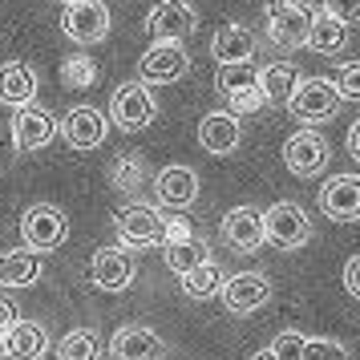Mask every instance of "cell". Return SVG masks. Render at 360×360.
<instances>
[{
  "instance_id": "4316f807",
  "label": "cell",
  "mask_w": 360,
  "mask_h": 360,
  "mask_svg": "<svg viewBox=\"0 0 360 360\" xmlns=\"http://www.w3.org/2000/svg\"><path fill=\"white\" fill-rule=\"evenodd\" d=\"M162 255H166V267H170L174 276H182V271H191V267H198V263L211 259L207 243H202V239H195V235L174 239V243H162Z\"/></svg>"
},
{
  "instance_id": "cb8c5ba5",
  "label": "cell",
  "mask_w": 360,
  "mask_h": 360,
  "mask_svg": "<svg viewBox=\"0 0 360 360\" xmlns=\"http://www.w3.org/2000/svg\"><path fill=\"white\" fill-rule=\"evenodd\" d=\"M348 45V25L332 13H311L308 25V49L320 53V57H336V53Z\"/></svg>"
},
{
  "instance_id": "5bb4252c",
  "label": "cell",
  "mask_w": 360,
  "mask_h": 360,
  "mask_svg": "<svg viewBox=\"0 0 360 360\" xmlns=\"http://www.w3.org/2000/svg\"><path fill=\"white\" fill-rule=\"evenodd\" d=\"M154 195H158V202L170 207V211H186V207H195V198H198L195 166H182V162L162 166L158 179H154Z\"/></svg>"
},
{
  "instance_id": "f1b7e54d",
  "label": "cell",
  "mask_w": 360,
  "mask_h": 360,
  "mask_svg": "<svg viewBox=\"0 0 360 360\" xmlns=\"http://www.w3.org/2000/svg\"><path fill=\"white\" fill-rule=\"evenodd\" d=\"M101 356V340L94 328H73L65 340L57 344V360H98Z\"/></svg>"
},
{
  "instance_id": "30bf717a",
  "label": "cell",
  "mask_w": 360,
  "mask_h": 360,
  "mask_svg": "<svg viewBox=\"0 0 360 360\" xmlns=\"http://www.w3.org/2000/svg\"><path fill=\"white\" fill-rule=\"evenodd\" d=\"M57 117L49 114V110H41V105H17V114H13V122H8V134H13V146L20 150V154H33V150H45L57 138Z\"/></svg>"
},
{
  "instance_id": "d4e9b609",
  "label": "cell",
  "mask_w": 360,
  "mask_h": 360,
  "mask_svg": "<svg viewBox=\"0 0 360 360\" xmlns=\"http://www.w3.org/2000/svg\"><path fill=\"white\" fill-rule=\"evenodd\" d=\"M259 85H263V98L271 101V105H288V98L300 85V69L292 61H271V65L259 69Z\"/></svg>"
},
{
  "instance_id": "8d00e7d4",
  "label": "cell",
  "mask_w": 360,
  "mask_h": 360,
  "mask_svg": "<svg viewBox=\"0 0 360 360\" xmlns=\"http://www.w3.org/2000/svg\"><path fill=\"white\" fill-rule=\"evenodd\" d=\"M17 324V304L8 300V295H0V336H4V328Z\"/></svg>"
},
{
  "instance_id": "2e32d148",
  "label": "cell",
  "mask_w": 360,
  "mask_h": 360,
  "mask_svg": "<svg viewBox=\"0 0 360 360\" xmlns=\"http://www.w3.org/2000/svg\"><path fill=\"white\" fill-rule=\"evenodd\" d=\"M243 142V126H239V114L231 110H211V114L198 122V146L207 154H235Z\"/></svg>"
},
{
  "instance_id": "ba28073f",
  "label": "cell",
  "mask_w": 360,
  "mask_h": 360,
  "mask_svg": "<svg viewBox=\"0 0 360 360\" xmlns=\"http://www.w3.org/2000/svg\"><path fill=\"white\" fill-rule=\"evenodd\" d=\"M20 235H25V243L33 251L49 255V251H57L69 239V219L65 211H57L49 202H37V207H29L20 214Z\"/></svg>"
},
{
  "instance_id": "8fae6325",
  "label": "cell",
  "mask_w": 360,
  "mask_h": 360,
  "mask_svg": "<svg viewBox=\"0 0 360 360\" xmlns=\"http://www.w3.org/2000/svg\"><path fill=\"white\" fill-rule=\"evenodd\" d=\"M328 158H332V150H328L324 134H316L311 126L295 130L292 138L283 142V162H288V170L300 174V179H316L328 166Z\"/></svg>"
},
{
  "instance_id": "ffe728a7",
  "label": "cell",
  "mask_w": 360,
  "mask_h": 360,
  "mask_svg": "<svg viewBox=\"0 0 360 360\" xmlns=\"http://www.w3.org/2000/svg\"><path fill=\"white\" fill-rule=\"evenodd\" d=\"M0 344H4V356L8 360H41L49 352V332L37 320H20L17 316V324L4 328Z\"/></svg>"
},
{
  "instance_id": "74e56055",
  "label": "cell",
  "mask_w": 360,
  "mask_h": 360,
  "mask_svg": "<svg viewBox=\"0 0 360 360\" xmlns=\"http://www.w3.org/2000/svg\"><path fill=\"white\" fill-rule=\"evenodd\" d=\"M186 235H191V223H186V219H166V243L186 239Z\"/></svg>"
},
{
  "instance_id": "83f0119b",
  "label": "cell",
  "mask_w": 360,
  "mask_h": 360,
  "mask_svg": "<svg viewBox=\"0 0 360 360\" xmlns=\"http://www.w3.org/2000/svg\"><path fill=\"white\" fill-rule=\"evenodd\" d=\"M110 182L122 195H138L146 186V162L138 154H117L114 162H110Z\"/></svg>"
},
{
  "instance_id": "4fadbf2b",
  "label": "cell",
  "mask_w": 360,
  "mask_h": 360,
  "mask_svg": "<svg viewBox=\"0 0 360 360\" xmlns=\"http://www.w3.org/2000/svg\"><path fill=\"white\" fill-rule=\"evenodd\" d=\"M320 211L332 223H356L360 219V179L356 174H336L320 186Z\"/></svg>"
},
{
  "instance_id": "277c9868",
  "label": "cell",
  "mask_w": 360,
  "mask_h": 360,
  "mask_svg": "<svg viewBox=\"0 0 360 360\" xmlns=\"http://www.w3.org/2000/svg\"><path fill=\"white\" fill-rule=\"evenodd\" d=\"M110 117H114L117 130L126 134H138L146 130L150 122L158 117V101L150 94L146 82H126L114 89V98H110Z\"/></svg>"
},
{
  "instance_id": "7402d4cb",
  "label": "cell",
  "mask_w": 360,
  "mask_h": 360,
  "mask_svg": "<svg viewBox=\"0 0 360 360\" xmlns=\"http://www.w3.org/2000/svg\"><path fill=\"white\" fill-rule=\"evenodd\" d=\"M37 101V69L25 61H4L0 65V105H29Z\"/></svg>"
},
{
  "instance_id": "ac0fdd59",
  "label": "cell",
  "mask_w": 360,
  "mask_h": 360,
  "mask_svg": "<svg viewBox=\"0 0 360 360\" xmlns=\"http://www.w3.org/2000/svg\"><path fill=\"white\" fill-rule=\"evenodd\" d=\"M89 276L101 292H126L134 283V259L126 247H101L94 263H89Z\"/></svg>"
},
{
  "instance_id": "7a4b0ae2",
  "label": "cell",
  "mask_w": 360,
  "mask_h": 360,
  "mask_svg": "<svg viewBox=\"0 0 360 360\" xmlns=\"http://www.w3.org/2000/svg\"><path fill=\"white\" fill-rule=\"evenodd\" d=\"M316 235L311 231V219L304 214L300 202H271L267 211H263V239L279 251H295V247H304Z\"/></svg>"
},
{
  "instance_id": "9c48e42d",
  "label": "cell",
  "mask_w": 360,
  "mask_h": 360,
  "mask_svg": "<svg viewBox=\"0 0 360 360\" xmlns=\"http://www.w3.org/2000/svg\"><path fill=\"white\" fill-rule=\"evenodd\" d=\"M219 300H223V308L231 316H251V311L271 304V279L259 276V271H239V276L223 279Z\"/></svg>"
},
{
  "instance_id": "60d3db41",
  "label": "cell",
  "mask_w": 360,
  "mask_h": 360,
  "mask_svg": "<svg viewBox=\"0 0 360 360\" xmlns=\"http://www.w3.org/2000/svg\"><path fill=\"white\" fill-rule=\"evenodd\" d=\"M65 4H69V0H65Z\"/></svg>"
},
{
  "instance_id": "603a6c76",
  "label": "cell",
  "mask_w": 360,
  "mask_h": 360,
  "mask_svg": "<svg viewBox=\"0 0 360 360\" xmlns=\"http://www.w3.org/2000/svg\"><path fill=\"white\" fill-rule=\"evenodd\" d=\"M211 57L219 65H235V61H251L255 57V33L247 25H223L211 37Z\"/></svg>"
},
{
  "instance_id": "52a82bcc",
  "label": "cell",
  "mask_w": 360,
  "mask_h": 360,
  "mask_svg": "<svg viewBox=\"0 0 360 360\" xmlns=\"http://www.w3.org/2000/svg\"><path fill=\"white\" fill-rule=\"evenodd\" d=\"M311 8L300 0H271L267 4V37L279 49H304L308 45Z\"/></svg>"
},
{
  "instance_id": "4dcf8cb0",
  "label": "cell",
  "mask_w": 360,
  "mask_h": 360,
  "mask_svg": "<svg viewBox=\"0 0 360 360\" xmlns=\"http://www.w3.org/2000/svg\"><path fill=\"white\" fill-rule=\"evenodd\" d=\"M223 101L231 105V114H259L263 105H267L259 82H251V85H243V89H235V94H227Z\"/></svg>"
},
{
  "instance_id": "d590c367",
  "label": "cell",
  "mask_w": 360,
  "mask_h": 360,
  "mask_svg": "<svg viewBox=\"0 0 360 360\" xmlns=\"http://www.w3.org/2000/svg\"><path fill=\"white\" fill-rule=\"evenodd\" d=\"M344 292L352 295V300H360V255H352V259L344 263Z\"/></svg>"
},
{
  "instance_id": "8992f818",
  "label": "cell",
  "mask_w": 360,
  "mask_h": 360,
  "mask_svg": "<svg viewBox=\"0 0 360 360\" xmlns=\"http://www.w3.org/2000/svg\"><path fill=\"white\" fill-rule=\"evenodd\" d=\"M186 73H191V57L182 49V41H154L138 61V82L146 85H174Z\"/></svg>"
},
{
  "instance_id": "484cf974",
  "label": "cell",
  "mask_w": 360,
  "mask_h": 360,
  "mask_svg": "<svg viewBox=\"0 0 360 360\" xmlns=\"http://www.w3.org/2000/svg\"><path fill=\"white\" fill-rule=\"evenodd\" d=\"M179 283L191 300H211V295H219V288H223V267L214 259H207V263H198V267H191V271H182Z\"/></svg>"
},
{
  "instance_id": "e0dca14e",
  "label": "cell",
  "mask_w": 360,
  "mask_h": 360,
  "mask_svg": "<svg viewBox=\"0 0 360 360\" xmlns=\"http://www.w3.org/2000/svg\"><path fill=\"white\" fill-rule=\"evenodd\" d=\"M61 134H65V142L73 150H98L101 142H105V134H110V122H105V114L94 110V105H77V110L65 114Z\"/></svg>"
},
{
  "instance_id": "6da1fadb",
  "label": "cell",
  "mask_w": 360,
  "mask_h": 360,
  "mask_svg": "<svg viewBox=\"0 0 360 360\" xmlns=\"http://www.w3.org/2000/svg\"><path fill=\"white\" fill-rule=\"evenodd\" d=\"M114 231L117 243L126 251H146V247H162L166 243V219L146 202H130L114 214Z\"/></svg>"
},
{
  "instance_id": "44dd1931",
  "label": "cell",
  "mask_w": 360,
  "mask_h": 360,
  "mask_svg": "<svg viewBox=\"0 0 360 360\" xmlns=\"http://www.w3.org/2000/svg\"><path fill=\"white\" fill-rule=\"evenodd\" d=\"M45 267H41V251L25 247V251H0V288H33L41 283Z\"/></svg>"
},
{
  "instance_id": "d6986e66",
  "label": "cell",
  "mask_w": 360,
  "mask_h": 360,
  "mask_svg": "<svg viewBox=\"0 0 360 360\" xmlns=\"http://www.w3.org/2000/svg\"><path fill=\"white\" fill-rule=\"evenodd\" d=\"M223 239H227L235 251H243V255H251V251H259L267 239H263V214L255 211V207H235V211L223 214Z\"/></svg>"
},
{
  "instance_id": "d6a6232c",
  "label": "cell",
  "mask_w": 360,
  "mask_h": 360,
  "mask_svg": "<svg viewBox=\"0 0 360 360\" xmlns=\"http://www.w3.org/2000/svg\"><path fill=\"white\" fill-rule=\"evenodd\" d=\"M304 360H348V348L328 336H308L304 340Z\"/></svg>"
},
{
  "instance_id": "1f68e13d",
  "label": "cell",
  "mask_w": 360,
  "mask_h": 360,
  "mask_svg": "<svg viewBox=\"0 0 360 360\" xmlns=\"http://www.w3.org/2000/svg\"><path fill=\"white\" fill-rule=\"evenodd\" d=\"M332 85H336L340 101H360V61H344V65L336 69Z\"/></svg>"
},
{
  "instance_id": "5b68a950",
  "label": "cell",
  "mask_w": 360,
  "mask_h": 360,
  "mask_svg": "<svg viewBox=\"0 0 360 360\" xmlns=\"http://www.w3.org/2000/svg\"><path fill=\"white\" fill-rule=\"evenodd\" d=\"M110 4L105 0H69L65 13H61V33L77 45H98L110 37Z\"/></svg>"
},
{
  "instance_id": "f546056e",
  "label": "cell",
  "mask_w": 360,
  "mask_h": 360,
  "mask_svg": "<svg viewBox=\"0 0 360 360\" xmlns=\"http://www.w3.org/2000/svg\"><path fill=\"white\" fill-rule=\"evenodd\" d=\"M94 82H98V65H94L89 57L73 53V57L61 61V85H65V89H89Z\"/></svg>"
},
{
  "instance_id": "836d02e7",
  "label": "cell",
  "mask_w": 360,
  "mask_h": 360,
  "mask_svg": "<svg viewBox=\"0 0 360 360\" xmlns=\"http://www.w3.org/2000/svg\"><path fill=\"white\" fill-rule=\"evenodd\" d=\"M304 332H295V328H288V332H276V340H271V356L276 360H304Z\"/></svg>"
},
{
  "instance_id": "3957f363",
  "label": "cell",
  "mask_w": 360,
  "mask_h": 360,
  "mask_svg": "<svg viewBox=\"0 0 360 360\" xmlns=\"http://www.w3.org/2000/svg\"><path fill=\"white\" fill-rule=\"evenodd\" d=\"M288 110H292L295 122L304 126H320V122H332L336 110H340V94L336 85L324 82V77H300L295 94L288 98Z\"/></svg>"
},
{
  "instance_id": "e575fe53",
  "label": "cell",
  "mask_w": 360,
  "mask_h": 360,
  "mask_svg": "<svg viewBox=\"0 0 360 360\" xmlns=\"http://www.w3.org/2000/svg\"><path fill=\"white\" fill-rule=\"evenodd\" d=\"M324 13L340 17L344 25H356L360 20V0H324Z\"/></svg>"
},
{
  "instance_id": "9a60e30c",
  "label": "cell",
  "mask_w": 360,
  "mask_h": 360,
  "mask_svg": "<svg viewBox=\"0 0 360 360\" xmlns=\"http://www.w3.org/2000/svg\"><path fill=\"white\" fill-rule=\"evenodd\" d=\"M110 356L114 360H162L166 356V340L146 324H126V328L114 332Z\"/></svg>"
},
{
  "instance_id": "7c38bea8",
  "label": "cell",
  "mask_w": 360,
  "mask_h": 360,
  "mask_svg": "<svg viewBox=\"0 0 360 360\" xmlns=\"http://www.w3.org/2000/svg\"><path fill=\"white\" fill-rule=\"evenodd\" d=\"M198 29V13L186 0H158L146 17V33L154 41H186Z\"/></svg>"
},
{
  "instance_id": "f35d334b",
  "label": "cell",
  "mask_w": 360,
  "mask_h": 360,
  "mask_svg": "<svg viewBox=\"0 0 360 360\" xmlns=\"http://www.w3.org/2000/svg\"><path fill=\"white\" fill-rule=\"evenodd\" d=\"M348 154H352V158L360 162V122L352 126V130H348Z\"/></svg>"
},
{
  "instance_id": "ab89813d",
  "label": "cell",
  "mask_w": 360,
  "mask_h": 360,
  "mask_svg": "<svg viewBox=\"0 0 360 360\" xmlns=\"http://www.w3.org/2000/svg\"><path fill=\"white\" fill-rule=\"evenodd\" d=\"M251 360H276V356H271V348H263V352H255Z\"/></svg>"
}]
</instances>
